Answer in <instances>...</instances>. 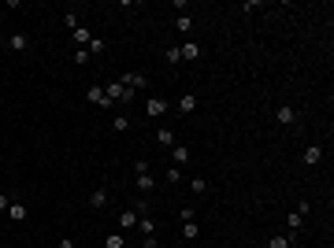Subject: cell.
<instances>
[{
  "label": "cell",
  "mask_w": 334,
  "mask_h": 248,
  "mask_svg": "<svg viewBox=\"0 0 334 248\" xmlns=\"http://www.w3.org/2000/svg\"><path fill=\"white\" fill-rule=\"evenodd\" d=\"M138 193H152V189H156V182H152V174H138Z\"/></svg>",
  "instance_id": "13"
},
{
  "label": "cell",
  "mask_w": 334,
  "mask_h": 248,
  "mask_svg": "<svg viewBox=\"0 0 334 248\" xmlns=\"http://www.w3.org/2000/svg\"><path fill=\"white\" fill-rule=\"evenodd\" d=\"M100 89H104V97H108V104H130L134 100V89H127V85H119V82H104Z\"/></svg>",
  "instance_id": "1"
},
{
  "label": "cell",
  "mask_w": 334,
  "mask_h": 248,
  "mask_svg": "<svg viewBox=\"0 0 334 248\" xmlns=\"http://www.w3.org/2000/svg\"><path fill=\"white\" fill-rule=\"evenodd\" d=\"M123 248H141V244H123Z\"/></svg>",
  "instance_id": "33"
},
{
  "label": "cell",
  "mask_w": 334,
  "mask_h": 248,
  "mask_svg": "<svg viewBox=\"0 0 334 248\" xmlns=\"http://www.w3.org/2000/svg\"><path fill=\"white\" fill-rule=\"evenodd\" d=\"M167 108H171V100H160V97L145 100V115H149V119H160V115H167Z\"/></svg>",
  "instance_id": "4"
},
{
  "label": "cell",
  "mask_w": 334,
  "mask_h": 248,
  "mask_svg": "<svg viewBox=\"0 0 334 248\" xmlns=\"http://www.w3.org/2000/svg\"><path fill=\"white\" fill-rule=\"evenodd\" d=\"M63 26H67V30L74 34V30H78L82 23H78V15H74V12H63Z\"/></svg>",
  "instance_id": "21"
},
{
  "label": "cell",
  "mask_w": 334,
  "mask_h": 248,
  "mask_svg": "<svg viewBox=\"0 0 334 248\" xmlns=\"http://www.w3.org/2000/svg\"><path fill=\"white\" fill-rule=\"evenodd\" d=\"M301 163L304 167H319L323 163V145H308V148H304V156H301Z\"/></svg>",
  "instance_id": "5"
},
{
  "label": "cell",
  "mask_w": 334,
  "mask_h": 248,
  "mask_svg": "<svg viewBox=\"0 0 334 248\" xmlns=\"http://www.w3.org/2000/svg\"><path fill=\"white\" fill-rule=\"evenodd\" d=\"M89 100L97 104V108H108V97H104V89H100V85H89Z\"/></svg>",
  "instance_id": "12"
},
{
  "label": "cell",
  "mask_w": 334,
  "mask_h": 248,
  "mask_svg": "<svg viewBox=\"0 0 334 248\" xmlns=\"http://www.w3.org/2000/svg\"><path fill=\"white\" fill-rule=\"evenodd\" d=\"M171 159H175V167L189 163V145H175V152H171Z\"/></svg>",
  "instance_id": "10"
},
{
  "label": "cell",
  "mask_w": 334,
  "mask_h": 248,
  "mask_svg": "<svg viewBox=\"0 0 334 248\" xmlns=\"http://www.w3.org/2000/svg\"><path fill=\"white\" fill-rule=\"evenodd\" d=\"M74 41H78V45H82V49H85V45H89V41H93V37H89V30H85V26H78V30H74Z\"/></svg>",
  "instance_id": "23"
},
{
  "label": "cell",
  "mask_w": 334,
  "mask_h": 248,
  "mask_svg": "<svg viewBox=\"0 0 334 248\" xmlns=\"http://www.w3.org/2000/svg\"><path fill=\"white\" fill-rule=\"evenodd\" d=\"M4 215L12 218V222H23V218H26V207L19 204V200H12V204H8V211H4Z\"/></svg>",
  "instance_id": "9"
},
{
  "label": "cell",
  "mask_w": 334,
  "mask_h": 248,
  "mask_svg": "<svg viewBox=\"0 0 334 248\" xmlns=\"http://www.w3.org/2000/svg\"><path fill=\"white\" fill-rule=\"evenodd\" d=\"M112 130H119V133L130 130V119H127V115H116V119H112Z\"/></svg>",
  "instance_id": "24"
},
{
  "label": "cell",
  "mask_w": 334,
  "mask_h": 248,
  "mask_svg": "<svg viewBox=\"0 0 334 248\" xmlns=\"http://www.w3.org/2000/svg\"><path fill=\"white\" fill-rule=\"evenodd\" d=\"M89 207L93 211H104V207H108V189H93L89 193Z\"/></svg>",
  "instance_id": "6"
},
{
  "label": "cell",
  "mask_w": 334,
  "mask_h": 248,
  "mask_svg": "<svg viewBox=\"0 0 334 248\" xmlns=\"http://www.w3.org/2000/svg\"><path fill=\"white\" fill-rule=\"evenodd\" d=\"M60 248H78V244H74L71 237H63V241H60Z\"/></svg>",
  "instance_id": "32"
},
{
  "label": "cell",
  "mask_w": 334,
  "mask_h": 248,
  "mask_svg": "<svg viewBox=\"0 0 334 248\" xmlns=\"http://www.w3.org/2000/svg\"><path fill=\"white\" fill-rule=\"evenodd\" d=\"M134 226H138V215H134V211H123V215H119V230H134Z\"/></svg>",
  "instance_id": "15"
},
{
  "label": "cell",
  "mask_w": 334,
  "mask_h": 248,
  "mask_svg": "<svg viewBox=\"0 0 334 248\" xmlns=\"http://www.w3.org/2000/svg\"><path fill=\"white\" fill-rule=\"evenodd\" d=\"M123 244H127V241H123V233H112L108 241H104V248H123Z\"/></svg>",
  "instance_id": "25"
},
{
  "label": "cell",
  "mask_w": 334,
  "mask_h": 248,
  "mask_svg": "<svg viewBox=\"0 0 334 248\" xmlns=\"http://www.w3.org/2000/svg\"><path fill=\"white\" fill-rule=\"evenodd\" d=\"M275 122H279V126H293V122H297V108H293V104L275 108Z\"/></svg>",
  "instance_id": "3"
},
{
  "label": "cell",
  "mask_w": 334,
  "mask_h": 248,
  "mask_svg": "<svg viewBox=\"0 0 334 248\" xmlns=\"http://www.w3.org/2000/svg\"><path fill=\"white\" fill-rule=\"evenodd\" d=\"M253 248H260V244H253Z\"/></svg>",
  "instance_id": "34"
},
{
  "label": "cell",
  "mask_w": 334,
  "mask_h": 248,
  "mask_svg": "<svg viewBox=\"0 0 334 248\" xmlns=\"http://www.w3.org/2000/svg\"><path fill=\"white\" fill-rule=\"evenodd\" d=\"M85 52H89V56H100V52H104V41H89V45H85Z\"/></svg>",
  "instance_id": "28"
},
{
  "label": "cell",
  "mask_w": 334,
  "mask_h": 248,
  "mask_svg": "<svg viewBox=\"0 0 334 248\" xmlns=\"http://www.w3.org/2000/svg\"><path fill=\"white\" fill-rule=\"evenodd\" d=\"M74 63H78V67H85V63H89V52H85V49H78V52H74Z\"/></svg>",
  "instance_id": "30"
},
{
  "label": "cell",
  "mask_w": 334,
  "mask_h": 248,
  "mask_svg": "<svg viewBox=\"0 0 334 248\" xmlns=\"http://www.w3.org/2000/svg\"><path fill=\"white\" fill-rule=\"evenodd\" d=\"M175 26H178V34H189V30H193V19H189V15H178Z\"/></svg>",
  "instance_id": "20"
},
{
  "label": "cell",
  "mask_w": 334,
  "mask_h": 248,
  "mask_svg": "<svg viewBox=\"0 0 334 248\" xmlns=\"http://www.w3.org/2000/svg\"><path fill=\"white\" fill-rule=\"evenodd\" d=\"M301 226H304V218H301L297 211H293V215H286V230H290V241H293V233H297Z\"/></svg>",
  "instance_id": "11"
},
{
  "label": "cell",
  "mask_w": 334,
  "mask_h": 248,
  "mask_svg": "<svg viewBox=\"0 0 334 248\" xmlns=\"http://www.w3.org/2000/svg\"><path fill=\"white\" fill-rule=\"evenodd\" d=\"M8 204H12V200H8L4 193H0V215H4V211H8Z\"/></svg>",
  "instance_id": "31"
},
{
  "label": "cell",
  "mask_w": 334,
  "mask_h": 248,
  "mask_svg": "<svg viewBox=\"0 0 334 248\" xmlns=\"http://www.w3.org/2000/svg\"><path fill=\"white\" fill-rule=\"evenodd\" d=\"M178 218H182V222H197V211H193V207H182V211H178Z\"/></svg>",
  "instance_id": "26"
},
{
  "label": "cell",
  "mask_w": 334,
  "mask_h": 248,
  "mask_svg": "<svg viewBox=\"0 0 334 248\" xmlns=\"http://www.w3.org/2000/svg\"><path fill=\"white\" fill-rule=\"evenodd\" d=\"M138 230L145 233V237H152V230H156V222H152V215H145V218H138Z\"/></svg>",
  "instance_id": "18"
},
{
  "label": "cell",
  "mask_w": 334,
  "mask_h": 248,
  "mask_svg": "<svg viewBox=\"0 0 334 248\" xmlns=\"http://www.w3.org/2000/svg\"><path fill=\"white\" fill-rule=\"evenodd\" d=\"M193 111H197V97H193V93L178 97V115H193Z\"/></svg>",
  "instance_id": "8"
},
{
  "label": "cell",
  "mask_w": 334,
  "mask_h": 248,
  "mask_svg": "<svg viewBox=\"0 0 334 248\" xmlns=\"http://www.w3.org/2000/svg\"><path fill=\"white\" fill-rule=\"evenodd\" d=\"M134 174H149V159H134Z\"/></svg>",
  "instance_id": "29"
},
{
  "label": "cell",
  "mask_w": 334,
  "mask_h": 248,
  "mask_svg": "<svg viewBox=\"0 0 334 248\" xmlns=\"http://www.w3.org/2000/svg\"><path fill=\"white\" fill-rule=\"evenodd\" d=\"M293 241H290V233H279V237H271V241H267V248H290Z\"/></svg>",
  "instance_id": "19"
},
{
  "label": "cell",
  "mask_w": 334,
  "mask_h": 248,
  "mask_svg": "<svg viewBox=\"0 0 334 248\" xmlns=\"http://www.w3.org/2000/svg\"><path fill=\"white\" fill-rule=\"evenodd\" d=\"M164 60H167V63H178V60H182V52H178V45H175V49H167V52H164Z\"/></svg>",
  "instance_id": "27"
},
{
  "label": "cell",
  "mask_w": 334,
  "mask_h": 248,
  "mask_svg": "<svg viewBox=\"0 0 334 248\" xmlns=\"http://www.w3.org/2000/svg\"><path fill=\"white\" fill-rule=\"evenodd\" d=\"M8 49H12V52H26V49H30V37H26V34H12V37H8Z\"/></svg>",
  "instance_id": "7"
},
{
  "label": "cell",
  "mask_w": 334,
  "mask_h": 248,
  "mask_svg": "<svg viewBox=\"0 0 334 248\" xmlns=\"http://www.w3.org/2000/svg\"><path fill=\"white\" fill-rule=\"evenodd\" d=\"M189 193L204 196V193H208V182H204V178H193V182H189Z\"/></svg>",
  "instance_id": "22"
},
{
  "label": "cell",
  "mask_w": 334,
  "mask_h": 248,
  "mask_svg": "<svg viewBox=\"0 0 334 248\" xmlns=\"http://www.w3.org/2000/svg\"><path fill=\"white\" fill-rule=\"evenodd\" d=\"M178 52H182V60H197V56H200V45H197V41H186Z\"/></svg>",
  "instance_id": "14"
},
{
  "label": "cell",
  "mask_w": 334,
  "mask_h": 248,
  "mask_svg": "<svg viewBox=\"0 0 334 248\" xmlns=\"http://www.w3.org/2000/svg\"><path fill=\"white\" fill-rule=\"evenodd\" d=\"M116 82H119V85H127V89H134V93L149 85V78H145V74H138V71H119V78H116Z\"/></svg>",
  "instance_id": "2"
},
{
  "label": "cell",
  "mask_w": 334,
  "mask_h": 248,
  "mask_svg": "<svg viewBox=\"0 0 334 248\" xmlns=\"http://www.w3.org/2000/svg\"><path fill=\"white\" fill-rule=\"evenodd\" d=\"M182 237H186V241H197V237H200V226H197V222H182Z\"/></svg>",
  "instance_id": "16"
},
{
  "label": "cell",
  "mask_w": 334,
  "mask_h": 248,
  "mask_svg": "<svg viewBox=\"0 0 334 248\" xmlns=\"http://www.w3.org/2000/svg\"><path fill=\"white\" fill-rule=\"evenodd\" d=\"M156 141L167 145V148H175V130H156Z\"/></svg>",
  "instance_id": "17"
}]
</instances>
